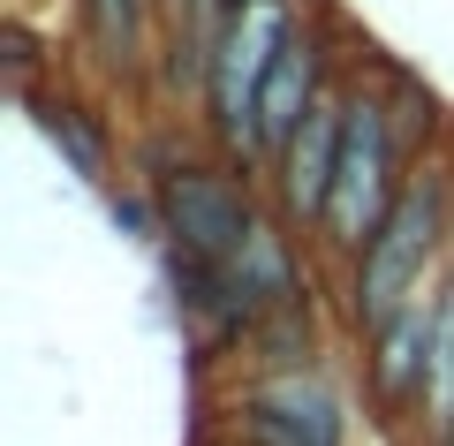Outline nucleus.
I'll use <instances>...</instances> for the list:
<instances>
[{"label":"nucleus","mask_w":454,"mask_h":446,"mask_svg":"<svg viewBox=\"0 0 454 446\" xmlns=\"http://www.w3.org/2000/svg\"><path fill=\"white\" fill-rule=\"evenodd\" d=\"M447 242H454V167L447 160H417L402 205L387 212V227L372 235V250H364L356 265H348V280H340L348 325H356V333H379L402 303H417L424 287H439Z\"/></svg>","instance_id":"1"},{"label":"nucleus","mask_w":454,"mask_h":446,"mask_svg":"<svg viewBox=\"0 0 454 446\" xmlns=\"http://www.w3.org/2000/svg\"><path fill=\"white\" fill-rule=\"evenodd\" d=\"M417 160L402 152V129H394V106L379 83H364L348 68V137H340V167H333V197H325V220H318V250L333 265H356L372 250V235L387 227V212L402 205Z\"/></svg>","instance_id":"2"},{"label":"nucleus","mask_w":454,"mask_h":446,"mask_svg":"<svg viewBox=\"0 0 454 446\" xmlns=\"http://www.w3.org/2000/svg\"><path fill=\"white\" fill-rule=\"evenodd\" d=\"M310 0H243L220 16V38H212V68H205V137L220 160H235L243 175L265 182V152H258V98L265 76H273L280 46L295 38Z\"/></svg>","instance_id":"3"},{"label":"nucleus","mask_w":454,"mask_h":446,"mask_svg":"<svg viewBox=\"0 0 454 446\" xmlns=\"http://www.w3.org/2000/svg\"><path fill=\"white\" fill-rule=\"evenodd\" d=\"M265 182L243 175L235 160H197V152H182V160H167L160 175H152V205H160V250H182V257H205V265H227V257L250 242V227L265 220Z\"/></svg>","instance_id":"4"},{"label":"nucleus","mask_w":454,"mask_h":446,"mask_svg":"<svg viewBox=\"0 0 454 446\" xmlns=\"http://www.w3.org/2000/svg\"><path fill=\"white\" fill-rule=\"evenodd\" d=\"M235 446H348V401L318 364L310 371H258L227 401Z\"/></svg>","instance_id":"5"},{"label":"nucleus","mask_w":454,"mask_h":446,"mask_svg":"<svg viewBox=\"0 0 454 446\" xmlns=\"http://www.w3.org/2000/svg\"><path fill=\"white\" fill-rule=\"evenodd\" d=\"M432 333H439V287H424L379 333H364V401H372L379 424L402 431V424L432 416Z\"/></svg>","instance_id":"6"},{"label":"nucleus","mask_w":454,"mask_h":446,"mask_svg":"<svg viewBox=\"0 0 454 446\" xmlns=\"http://www.w3.org/2000/svg\"><path fill=\"white\" fill-rule=\"evenodd\" d=\"M333 38H340V16L325 8V0H310L303 23H295V38L280 46L273 76H265V98H258V152H265V167L288 152V137L310 121V106H318V98L340 83V68H333L340 53H333Z\"/></svg>","instance_id":"7"},{"label":"nucleus","mask_w":454,"mask_h":446,"mask_svg":"<svg viewBox=\"0 0 454 446\" xmlns=\"http://www.w3.org/2000/svg\"><path fill=\"white\" fill-rule=\"evenodd\" d=\"M340 137H348V76L310 106V121L288 137V152L265 167V197H273V212L295 227V235H318V220H325L333 167H340Z\"/></svg>","instance_id":"8"},{"label":"nucleus","mask_w":454,"mask_h":446,"mask_svg":"<svg viewBox=\"0 0 454 446\" xmlns=\"http://www.w3.org/2000/svg\"><path fill=\"white\" fill-rule=\"evenodd\" d=\"M227 280H235V295L250 303V318H273V310L310 303L303 257H295V227L280 220V212H265V220L250 227V242L227 257Z\"/></svg>","instance_id":"9"},{"label":"nucleus","mask_w":454,"mask_h":446,"mask_svg":"<svg viewBox=\"0 0 454 446\" xmlns=\"http://www.w3.org/2000/svg\"><path fill=\"white\" fill-rule=\"evenodd\" d=\"M31 113H38V129L53 137V152H61L83 182H114V129H106V113H91L68 91H31Z\"/></svg>","instance_id":"10"},{"label":"nucleus","mask_w":454,"mask_h":446,"mask_svg":"<svg viewBox=\"0 0 454 446\" xmlns=\"http://www.w3.org/2000/svg\"><path fill=\"white\" fill-rule=\"evenodd\" d=\"M424 439L454 446V265L439 280V333H432V416H424Z\"/></svg>","instance_id":"11"}]
</instances>
